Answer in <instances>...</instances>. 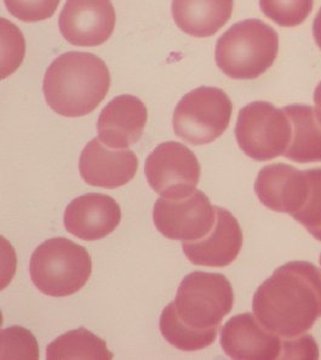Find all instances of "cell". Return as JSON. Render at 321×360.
<instances>
[{"instance_id": "cell-18", "label": "cell", "mask_w": 321, "mask_h": 360, "mask_svg": "<svg viewBox=\"0 0 321 360\" xmlns=\"http://www.w3.org/2000/svg\"><path fill=\"white\" fill-rule=\"evenodd\" d=\"M292 128L286 158L296 163L321 162V123L310 105H291L284 108Z\"/></svg>"}, {"instance_id": "cell-12", "label": "cell", "mask_w": 321, "mask_h": 360, "mask_svg": "<svg viewBox=\"0 0 321 360\" xmlns=\"http://www.w3.org/2000/svg\"><path fill=\"white\" fill-rule=\"evenodd\" d=\"M138 159L130 150H114L95 137L85 146L79 160L80 175L88 185L119 188L136 175Z\"/></svg>"}, {"instance_id": "cell-27", "label": "cell", "mask_w": 321, "mask_h": 360, "mask_svg": "<svg viewBox=\"0 0 321 360\" xmlns=\"http://www.w3.org/2000/svg\"><path fill=\"white\" fill-rule=\"evenodd\" d=\"M320 264H321V255H320Z\"/></svg>"}, {"instance_id": "cell-25", "label": "cell", "mask_w": 321, "mask_h": 360, "mask_svg": "<svg viewBox=\"0 0 321 360\" xmlns=\"http://www.w3.org/2000/svg\"><path fill=\"white\" fill-rule=\"evenodd\" d=\"M313 37L315 39L317 46L321 50V8L317 11V16L314 18V23H313Z\"/></svg>"}, {"instance_id": "cell-1", "label": "cell", "mask_w": 321, "mask_h": 360, "mask_svg": "<svg viewBox=\"0 0 321 360\" xmlns=\"http://www.w3.org/2000/svg\"><path fill=\"white\" fill-rule=\"evenodd\" d=\"M252 309L266 329L282 338L307 333L321 316V271L306 261L277 268L256 291Z\"/></svg>"}, {"instance_id": "cell-8", "label": "cell", "mask_w": 321, "mask_h": 360, "mask_svg": "<svg viewBox=\"0 0 321 360\" xmlns=\"http://www.w3.org/2000/svg\"><path fill=\"white\" fill-rule=\"evenodd\" d=\"M145 174L150 187L160 197L181 199L197 191L202 169L188 147L167 141L145 159Z\"/></svg>"}, {"instance_id": "cell-15", "label": "cell", "mask_w": 321, "mask_h": 360, "mask_svg": "<svg viewBox=\"0 0 321 360\" xmlns=\"http://www.w3.org/2000/svg\"><path fill=\"white\" fill-rule=\"evenodd\" d=\"M216 222L207 237L183 243L187 259L195 266L225 267L235 261L242 246V231L228 210L215 207Z\"/></svg>"}, {"instance_id": "cell-11", "label": "cell", "mask_w": 321, "mask_h": 360, "mask_svg": "<svg viewBox=\"0 0 321 360\" xmlns=\"http://www.w3.org/2000/svg\"><path fill=\"white\" fill-rule=\"evenodd\" d=\"M285 343L251 313L232 316L221 331V346L233 359H284Z\"/></svg>"}, {"instance_id": "cell-24", "label": "cell", "mask_w": 321, "mask_h": 360, "mask_svg": "<svg viewBox=\"0 0 321 360\" xmlns=\"http://www.w3.org/2000/svg\"><path fill=\"white\" fill-rule=\"evenodd\" d=\"M13 18L23 22H38L51 18L61 0H4Z\"/></svg>"}, {"instance_id": "cell-20", "label": "cell", "mask_w": 321, "mask_h": 360, "mask_svg": "<svg viewBox=\"0 0 321 360\" xmlns=\"http://www.w3.org/2000/svg\"><path fill=\"white\" fill-rule=\"evenodd\" d=\"M159 326L167 342L183 352L204 349L211 346L217 338V334H204L185 326L175 314L172 303L164 308Z\"/></svg>"}, {"instance_id": "cell-16", "label": "cell", "mask_w": 321, "mask_h": 360, "mask_svg": "<svg viewBox=\"0 0 321 360\" xmlns=\"http://www.w3.org/2000/svg\"><path fill=\"white\" fill-rule=\"evenodd\" d=\"M148 110L136 96L120 95L102 110L97 131L105 145L114 150H126L136 143L145 131Z\"/></svg>"}, {"instance_id": "cell-14", "label": "cell", "mask_w": 321, "mask_h": 360, "mask_svg": "<svg viewBox=\"0 0 321 360\" xmlns=\"http://www.w3.org/2000/svg\"><path fill=\"white\" fill-rule=\"evenodd\" d=\"M309 188L307 170L284 163L264 167L256 179L255 191L264 207L294 216L303 205Z\"/></svg>"}, {"instance_id": "cell-17", "label": "cell", "mask_w": 321, "mask_h": 360, "mask_svg": "<svg viewBox=\"0 0 321 360\" xmlns=\"http://www.w3.org/2000/svg\"><path fill=\"white\" fill-rule=\"evenodd\" d=\"M233 5V0H172V18L181 31L207 38L228 22Z\"/></svg>"}, {"instance_id": "cell-23", "label": "cell", "mask_w": 321, "mask_h": 360, "mask_svg": "<svg viewBox=\"0 0 321 360\" xmlns=\"http://www.w3.org/2000/svg\"><path fill=\"white\" fill-rule=\"evenodd\" d=\"M1 358H39L36 338L22 328H9L1 331Z\"/></svg>"}, {"instance_id": "cell-9", "label": "cell", "mask_w": 321, "mask_h": 360, "mask_svg": "<svg viewBox=\"0 0 321 360\" xmlns=\"http://www.w3.org/2000/svg\"><path fill=\"white\" fill-rule=\"evenodd\" d=\"M153 221L164 237L183 243L195 242L211 232L216 210L204 192L195 191L181 199L159 198L153 209Z\"/></svg>"}, {"instance_id": "cell-5", "label": "cell", "mask_w": 321, "mask_h": 360, "mask_svg": "<svg viewBox=\"0 0 321 360\" xmlns=\"http://www.w3.org/2000/svg\"><path fill=\"white\" fill-rule=\"evenodd\" d=\"M171 303L185 326L204 334H218L221 323L233 308V288L223 274L193 272L181 281Z\"/></svg>"}, {"instance_id": "cell-3", "label": "cell", "mask_w": 321, "mask_h": 360, "mask_svg": "<svg viewBox=\"0 0 321 360\" xmlns=\"http://www.w3.org/2000/svg\"><path fill=\"white\" fill-rule=\"evenodd\" d=\"M279 51L274 28L251 18L235 23L216 44V63L232 79L258 78L273 66Z\"/></svg>"}, {"instance_id": "cell-10", "label": "cell", "mask_w": 321, "mask_h": 360, "mask_svg": "<svg viewBox=\"0 0 321 360\" xmlns=\"http://www.w3.org/2000/svg\"><path fill=\"white\" fill-rule=\"evenodd\" d=\"M63 38L93 48L106 43L114 31L115 11L110 0H67L58 18Z\"/></svg>"}, {"instance_id": "cell-13", "label": "cell", "mask_w": 321, "mask_h": 360, "mask_svg": "<svg viewBox=\"0 0 321 360\" xmlns=\"http://www.w3.org/2000/svg\"><path fill=\"white\" fill-rule=\"evenodd\" d=\"M67 232L85 242L100 240L122 221L119 204L106 194L88 193L72 200L65 211Z\"/></svg>"}, {"instance_id": "cell-6", "label": "cell", "mask_w": 321, "mask_h": 360, "mask_svg": "<svg viewBox=\"0 0 321 360\" xmlns=\"http://www.w3.org/2000/svg\"><path fill=\"white\" fill-rule=\"evenodd\" d=\"M233 105L218 88L202 86L177 103L172 127L177 137L193 146L207 145L228 129Z\"/></svg>"}, {"instance_id": "cell-7", "label": "cell", "mask_w": 321, "mask_h": 360, "mask_svg": "<svg viewBox=\"0 0 321 360\" xmlns=\"http://www.w3.org/2000/svg\"><path fill=\"white\" fill-rule=\"evenodd\" d=\"M292 128L284 108L266 101L251 102L239 112L235 137L242 152L257 162L285 154Z\"/></svg>"}, {"instance_id": "cell-19", "label": "cell", "mask_w": 321, "mask_h": 360, "mask_svg": "<svg viewBox=\"0 0 321 360\" xmlns=\"http://www.w3.org/2000/svg\"><path fill=\"white\" fill-rule=\"evenodd\" d=\"M113 353L102 338L89 330H71L46 348L48 359H113Z\"/></svg>"}, {"instance_id": "cell-26", "label": "cell", "mask_w": 321, "mask_h": 360, "mask_svg": "<svg viewBox=\"0 0 321 360\" xmlns=\"http://www.w3.org/2000/svg\"><path fill=\"white\" fill-rule=\"evenodd\" d=\"M314 103H315V112H317V119H319V122L321 123V83L315 89Z\"/></svg>"}, {"instance_id": "cell-22", "label": "cell", "mask_w": 321, "mask_h": 360, "mask_svg": "<svg viewBox=\"0 0 321 360\" xmlns=\"http://www.w3.org/2000/svg\"><path fill=\"white\" fill-rule=\"evenodd\" d=\"M309 188L303 205L292 216L321 242V169L307 170Z\"/></svg>"}, {"instance_id": "cell-2", "label": "cell", "mask_w": 321, "mask_h": 360, "mask_svg": "<svg viewBox=\"0 0 321 360\" xmlns=\"http://www.w3.org/2000/svg\"><path fill=\"white\" fill-rule=\"evenodd\" d=\"M110 86V70L101 58L93 53L71 51L50 65L43 91L48 107L58 115L78 118L96 110Z\"/></svg>"}, {"instance_id": "cell-4", "label": "cell", "mask_w": 321, "mask_h": 360, "mask_svg": "<svg viewBox=\"0 0 321 360\" xmlns=\"http://www.w3.org/2000/svg\"><path fill=\"white\" fill-rule=\"evenodd\" d=\"M93 272L88 250L67 238H53L33 252L30 274L43 294L66 297L81 290Z\"/></svg>"}, {"instance_id": "cell-21", "label": "cell", "mask_w": 321, "mask_h": 360, "mask_svg": "<svg viewBox=\"0 0 321 360\" xmlns=\"http://www.w3.org/2000/svg\"><path fill=\"white\" fill-rule=\"evenodd\" d=\"M262 13L282 27L303 23L314 6V0H260Z\"/></svg>"}]
</instances>
